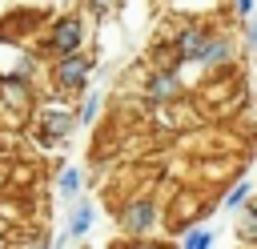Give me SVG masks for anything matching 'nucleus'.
Listing matches in <instances>:
<instances>
[{"instance_id":"f257e3e1","label":"nucleus","mask_w":257,"mask_h":249,"mask_svg":"<svg viewBox=\"0 0 257 249\" xmlns=\"http://www.w3.org/2000/svg\"><path fill=\"white\" fill-rule=\"evenodd\" d=\"M153 225H157V197H133L120 209V229L128 237H145Z\"/></svg>"},{"instance_id":"f03ea898","label":"nucleus","mask_w":257,"mask_h":249,"mask_svg":"<svg viewBox=\"0 0 257 249\" xmlns=\"http://www.w3.org/2000/svg\"><path fill=\"white\" fill-rule=\"evenodd\" d=\"M52 76H56V88H64V92H80L84 84H88V76H92V60L88 56H60L56 60V68H52Z\"/></svg>"},{"instance_id":"7ed1b4c3","label":"nucleus","mask_w":257,"mask_h":249,"mask_svg":"<svg viewBox=\"0 0 257 249\" xmlns=\"http://www.w3.org/2000/svg\"><path fill=\"white\" fill-rule=\"evenodd\" d=\"M80 44H84V24H80L76 16H64V20H56V24H52L48 48H52L56 56H76V52H80Z\"/></svg>"},{"instance_id":"20e7f679","label":"nucleus","mask_w":257,"mask_h":249,"mask_svg":"<svg viewBox=\"0 0 257 249\" xmlns=\"http://www.w3.org/2000/svg\"><path fill=\"white\" fill-rule=\"evenodd\" d=\"M209 40H213V28L209 24H189V28H181V36H177V60L185 64V60H201V52L209 48Z\"/></svg>"},{"instance_id":"39448f33","label":"nucleus","mask_w":257,"mask_h":249,"mask_svg":"<svg viewBox=\"0 0 257 249\" xmlns=\"http://www.w3.org/2000/svg\"><path fill=\"white\" fill-rule=\"evenodd\" d=\"M72 129H76V116H72V112H64V108H44V112H40V125H36L40 141H48V145L68 141V133H72Z\"/></svg>"},{"instance_id":"423d86ee","label":"nucleus","mask_w":257,"mask_h":249,"mask_svg":"<svg viewBox=\"0 0 257 249\" xmlns=\"http://www.w3.org/2000/svg\"><path fill=\"white\" fill-rule=\"evenodd\" d=\"M181 92V72L177 68H153L149 84H145V100L161 104V100H173Z\"/></svg>"},{"instance_id":"0eeeda50","label":"nucleus","mask_w":257,"mask_h":249,"mask_svg":"<svg viewBox=\"0 0 257 249\" xmlns=\"http://www.w3.org/2000/svg\"><path fill=\"white\" fill-rule=\"evenodd\" d=\"M229 56H233V36H229V32H213V40H209V48L201 52V60H197V64L217 68V64H225Z\"/></svg>"},{"instance_id":"6e6552de","label":"nucleus","mask_w":257,"mask_h":249,"mask_svg":"<svg viewBox=\"0 0 257 249\" xmlns=\"http://www.w3.org/2000/svg\"><path fill=\"white\" fill-rule=\"evenodd\" d=\"M88 229H92V205H88V201H76V209H72V217H68V225H64V237L76 241V237H84Z\"/></svg>"},{"instance_id":"1a4fd4ad","label":"nucleus","mask_w":257,"mask_h":249,"mask_svg":"<svg viewBox=\"0 0 257 249\" xmlns=\"http://www.w3.org/2000/svg\"><path fill=\"white\" fill-rule=\"evenodd\" d=\"M249 189H253L249 181H237V185L225 193V209H245V205H249Z\"/></svg>"},{"instance_id":"9d476101","label":"nucleus","mask_w":257,"mask_h":249,"mask_svg":"<svg viewBox=\"0 0 257 249\" xmlns=\"http://www.w3.org/2000/svg\"><path fill=\"white\" fill-rule=\"evenodd\" d=\"M237 213H241V237H245V241H257V205L249 201V205L237 209Z\"/></svg>"},{"instance_id":"9b49d317","label":"nucleus","mask_w":257,"mask_h":249,"mask_svg":"<svg viewBox=\"0 0 257 249\" xmlns=\"http://www.w3.org/2000/svg\"><path fill=\"white\" fill-rule=\"evenodd\" d=\"M56 185H60V193H64V197H76V193H80V173H76V169H64Z\"/></svg>"},{"instance_id":"f8f14e48","label":"nucleus","mask_w":257,"mask_h":249,"mask_svg":"<svg viewBox=\"0 0 257 249\" xmlns=\"http://www.w3.org/2000/svg\"><path fill=\"white\" fill-rule=\"evenodd\" d=\"M96 112H100V96H84V104H80V116H76V125H92V120H96Z\"/></svg>"},{"instance_id":"ddd939ff","label":"nucleus","mask_w":257,"mask_h":249,"mask_svg":"<svg viewBox=\"0 0 257 249\" xmlns=\"http://www.w3.org/2000/svg\"><path fill=\"white\" fill-rule=\"evenodd\" d=\"M209 245H213V233L209 229H193L185 237V249H209Z\"/></svg>"},{"instance_id":"4468645a","label":"nucleus","mask_w":257,"mask_h":249,"mask_svg":"<svg viewBox=\"0 0 257 249\" xmlns=\"http://www.w3.org/2000/svg\"><path fill=\"white\" fill-rule=\"evenodd\" d=\"M245 44L257 52V20H249V24H245Z\"/></svg>"},{"instance_id":"2eb2a0df","label":"nucleus","mask_w":257,"mask_h":249,"mask_svg":"<svg viewBox=\"0 0 257 249\" xmlns=\"http://www.w3.org/2000/svg\"><path fill=\"white\" fill-rule=\"evenodd\" d=\"M233 8H237L245 20H253V0H233Z\"/></svg>"},{"instance_id":"dca6fc26","label":"nucleus","mask_w":257,"mask_h":249,"mask_svg":"<svg viewBox=\"0 0 257 249\" xmlns=\"http://www.w3.org/2000/svg\"><path fill=\"white\" fill-rule=\"evenodd\" d=\"M28 249H48V237H44V233H36V245H28Z\"/></svg>"},{"instance_id":"f3484780","label":"nucleus","mask_w":257,"mask_h":249,"mask_svg":"<svg viewBox=\"0 0 257 249\" xmlns=\"http://www.w3.org/2000/svg\"><path fill=\"white\" fill-rule=\"evenodd\" d=\"M124 249H161V245H149V241H133V245H124Z\"/></svg>"}]
</instances>
